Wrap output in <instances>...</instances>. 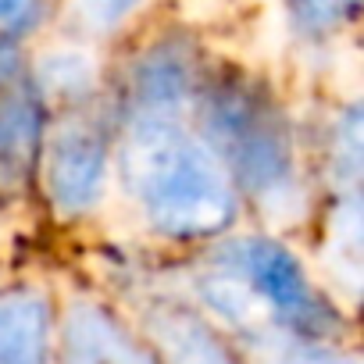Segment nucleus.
Wrapping results in <instances>:
<instances>
[{
  "label": "nucleus",
  "instance_id": "1",
  "mask_svg": "<svg viewBox=\"0 0 364 364\" xmlns=\"http://www.w3.org/2000/svg\"><path fill=\"white\" fill-rule=\"evenodd\" d=\"M122 178L143 215L168 236H215L232 222V182L211 146L178 118H129Z\"/></svg>",
  "mask_w": 364,
  "mask_h": 364
},
{
  "label": "nucleus",
  "instance_id": "2",
  "mask_svg": "<svg viewBox=\"0 0 364 364\" xmlns=\"http://www.w3.org/2000/svg\"><path fill=\"white\" fill-rule=\"evenodd\" d=\"M204 143L229 182L257 204L282 211L296 200L293 139L275 100L243 79H215L200 97Z\"/></svg>",
  "mask_w": 364,
  "mask_h": 364
},
{
  "label": "nucleus",
  "instance_id": "3",
  "mask_svg": "<svg viewBox=\"0 0 364 364\" xmlns=\"http://www.w3.org/2000/svg\"><path fill=\"white\" fill-rule=\"evenodd\" d=\"M222 264L232 275L225 282H232L243 296H254L261 304L257 311H264L275 325L304 339H318L332 328L336 318L328 304L314 293L300 261L286 247L268 240H243L225 247Z\"/></svg>",
  "mask_w": 364,
  "mask_h": 364
},
{
  "label": "nucleus",
  "instance_id": "4",
  "mask_svg": "<svg viewBox=\"0 0 364 364\" xmlns=\"http://www.w3.org/2000/svg\"><path fill=\"white\" fill-rule=\"evenodd\" d=\"M107 175V139L90 118L61 122L43 150V182L50 200L65 215H82L100 200Z\"/></svg>",
  "mask_w": 364,
  "mask_h": 364
},
{
  "label": "nucleus",
  "instance_id": "5",
  "mask_svg": "<svg viewBox=\"0 0 364 364\" xmlns=\"http://www.w3.org/2000/svg\"><path fill=\"white\" fill-rule=\"evenodd\" d=\"M43 139V97L11 50L0 54V182L15 186L36 164Z\"/></svg>",
  "mask_w": 364,
  "mask_h": 364
},
{
  "label": "nucleus",
  "instance_id": "6",
  "mask_svg": "<svg viewBox=\"0 0 364 364\" xmlns=\"http://www.w3.org/2000/svg\"><path fill=\"white\" fill-rule=\"evenodd\" d=\"M197 90V65L190 47L175 40L150 47L129 72L125 107L129 118H178Z\"/></svg>",
  "mask_w": 364,
  "mask_h": 364
},
{
  "label": "nucleus",
  "instance_id": "7",
  "mask_svg": "<svg viewBox=\"0 0 364 364\" xmlns=\"http://www.w3.org/2000/svg\"><path fill=\"white\" fill-rule=\"evenodd\" d=\"M65 364H154V357L97 304H72L65 318Z\"/></svg>",
  "mask_w": 364,
  "mask_h": 364
},
{
  "label": "nucleus",
  "instance_id": "8",
  "mask_svg": "<svg viewBox=\"0 0 364 364\" xmlns=\"http://www.w3.org/2000/svg\"><path fill=\"white\" fill-rule=\"evenodd\" d=\"M146 328L164 364H236L215 328L190 307L157 304L146 318Z\"/></svg>",
  "mask_w": 364,
  "mask_h": 364
},
{
  "label": "nucleus",
  "instance_id": "9",
  "mask_svg": "<svg viewBox=\"0 0 364 364\" xmlns=\"http://www.w3.org/2000/svg\"><path fill=\"white\" fill-rule=\"evenodd\" d=\"M50 311L33 289L0 296V364H47Z\"/></svg>",
  "mask_w": 364,
  "mask_h": 364
},
{
  "label": "nucleus",
  "instance_id": "10",
  "mask_svg": "<svg viewBox=\"0 0 364 364\" xmlns=\"http://www.w3.org/2000/svg\"><path fill=\"white\" fill-rule=\"evenodd\" d=\"M50 97L61 100H82L93 90V65L79 54H54L40 68V82Z\"/></svg>",
  "mask_w": 364,
  "mask_h": 364
},
{
  "label": "nucleus",
  "instance_id": "11",
  "mask_svg": "<svg viewBox=\"0 0 364 364\" xmlns=\"http://www.w3.org/2000/svg\"><path fill=\"white\" fill-rule=\"evenodd\" d=\"M360 8V0H289V18L304 36H325L346 26Z\"/></svg>",
  "mask_w": 364,
  "mask_h": 364
},
{
  "label": "nucleus",
  "instance_id": "12",
  "mask_svg": "<svg viewBox=\"0 0 364 364\" xmlns=\"http://www.w3.org/2000/svg\"><path fill=\"white\" fill-rule=\"evenodd\" d=\"M40 22V0H0V54L26 40Z\"/></svg>",
  "mask_w": 364,
  "mask_h": 364
},
{
  "label": "nucleus",
  "instance_id": "13",
  "mask_svg": "<svg viewBox=\"0 0 364 364\" xmlns=\"http://www.w3.org/2000/svg\"><path fill=\"white\" fill-rule=\"evenodd\" d=\"M72 4H75V15H79L90 29L107 33V29L122 26V22L136 11L139 0H72Z\"/></svg>",
  "mask_w": 364,
  "mask_h": 364
},
{
  "label": "nucleus",
  "instance_id": "14",
  "mask_svg": "<svg viewBox=\"0 0 364 364\" xmlns=\"http://www.w3.org/2000/svg\"><path fill=\"white\" fill-rule=\"evenodd\" d=\"M282 364H357V360L343 357V353H332V350H321V346H300L289 357H282Z\"/></svg>",
  "mask_w": 364,
  "mask_h": 364
}]
</instances>
